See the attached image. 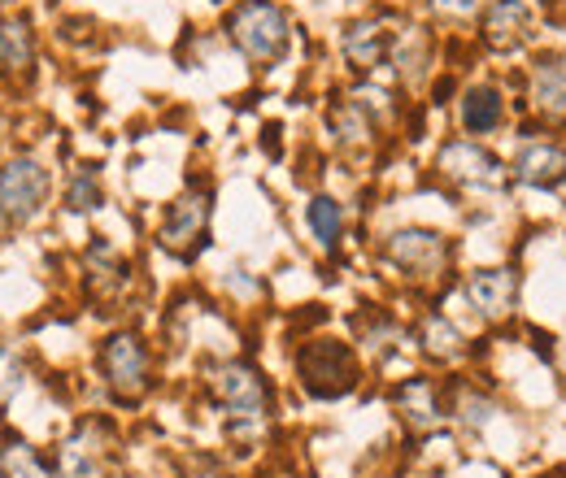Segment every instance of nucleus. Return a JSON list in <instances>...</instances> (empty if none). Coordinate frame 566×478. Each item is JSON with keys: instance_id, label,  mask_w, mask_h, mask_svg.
<instances>
[{"instance_id": "f257e3e1", "label": "nucleus", "mask_w": 566, "mask_h": 478, "mask_svg": "<svg viewBox=\"0 0 566 478\" xmlns=\"http://www.w3.org/2000/svg\"><path fill=\"white\" fill-rule=\"evenodd\" d=\"M296 374H301V387L318 401H336V396H349L357 387V361L345 343L336 340H314L296 352Z\"/></svg>"}, {"instance_id": "f03ea898", "label": "nucleus", "mask_w": 566, "mask_h": 478, "mask_svg": "<svg viewBox=\"0 0 566 478\" xmlns=\"http://www.w3.org/2000/svg\"><path fill=\"white\" fill-rule=\"evenodd\" d=\"M53 192V174L35 157H13L0 166V226L31 222Z\"/></svg>"}, {"instance_id": "7ed1b4c3", "label": "nucleus", "mask_w": 566, "mask_h": 478, "mask_svg": "<svg viewBox=\"0 0 566 478\" xmlns=\"http://www.w3.org/2000/svg\"><path fill=\"white\" fill-rule=\"evenodd\" d=\"M231 35L253 62H275L287 49V18L271 0H244L231 13Z\"/></svg>"}, {"instance_id": "20e7f679", "label": "nucleus", "mask_w": 566, "mask_h": 478, "mask_svg": "<svg viewBox=\"0 0 566 478\" xmlns=\"http://www.w3.org/2000/svg\"><path fill=\"white\" fill-rule=\"evenodd\" d=\"M213 392H218L222 410L231 413V426L235 431L240 426H258L266 417V405H271V392H266L262 374L253 365H240V361L213 370Z\"/></svg>"}, {"instance_id": "39448f33", "label": "nucleus", "mask_w": 566, "mask_h": 478, "mask_svg": "<svg viewBox=\"0 0 566 478\" xmlns=\"http://www.w3.org/2000/svg\"><path fill=\"white\" fill-rule=\"evenodd\" d=\"M109 461H114V435H109V422H101V417L78 422L74 435H66L57 448L62 478H105Z\"/></svg>"}, {"instance_id": "423d86ee", "label": "nucleus", "mask_w": 566, "mask_h": 478, "mask_svg": "<svg viewBox=\"0 0 566 478\" xmlns=\"http://www.w3.org/2000/svg\"><path fill=\"white\" fill-rule=\"evenodd\" d=\"M101 370H105V383L118 401L136 405L144 392H148V352H144L140 336L132 331H118L109 336L101 348Z\"/></svg>"}, {"instance_id": "0eeeda50", "label": "nucleus", "mask_w": 566, "mask_h": 478, "mask_svg": "<svg viewBox=\"0 0 566 478\" xmlns=\"http://www.w3.org/2000/svg\"><path fill=\"white\" fill-rule=\"evenodd\" d=\"M206 226H210V196L206 192H184L175 205L166 209L161 248H170L179 257H192L206 240Z\"/></svg>"}, {"instance_id": "6e6552de", "label": "nucleus", "mask_w": 566, "mask_h": 478, "mask_svg": "<svg viewBox=\"0 0 566 478\" xmlns=\"http://www.w3.org/2000/svg\"><path fill=\"white\" fill-rule=\"evenodd\" d=\"M440 170L458 183H471V188H501L505 183V166L496 161L489 148L471 144V139H453L440 148Z\"/></svg>"}, {"instance_id": "1a4fd4ad", "label": "nucleus", "mask_w": 566, "mask_h": 478, "mask_svg": "<svg viewBox=\"0 0 566 478\" xmlns=\"http://www.w3.org/2000/svg\"><path fill=\"white\" fill-rule=\"evenodd\" d=\"M388 257L401 266L406 274H415V278H431V274L444 270V257H449V248H444V240L436 235V231H397L392 240H388Z\"/></svg>"}, {"instance_id": "9d476101", "label": "nucleus", "mask_w": 566, "mask_h": 478, "mask_svg": "<svg viewBox=\"0 0 566 478\" xmlns=\"http://www.w3.org/2000/svg\"><path fill=\"white\" fill-rule=\"evenodd\" d=\"M514 296H518V283H514V274L510 270H475L471 278H467V300H471L484 318L510 314Z\"/></svg>"}, {"instance_id": "9b49d317", "label": "nucleus", "mask_w": 566, "mask_h": 478, "mask_svg": "<svg viewBox=\"0 0 566 478\" xmlns=\"http://www.w3.org/2000/svg\"><path fill=\"white\" fill-rule=\"evenodd\" d=\"M514 174L532 188H554L566 179V152L558 144H527L514 157Z\"/></svg>"}, {"instance_id": "f8f14e48", "label": "nucleus", "mask_w": 566, "mask_h": 478, "mask_svg": "<svg viewBox=\"0 0 566 478\" xmlns=\"http://www.w3.org/2000/svg\"><path fill=\"white\" fill-rule=\"evenodd\" d=\"M0 478H62V470L22 435L0 444Z\"/></svg>"}, {"instance_id": "ddd939ff", "label": "nucleus", "mask_w": 566, "mask_h": 478, "mask_svg": "<svg viewBox=\"0 0 566 478\" xmlns=\"http://www.w3.org/2000/svg\"><path fill=\"white\" fill-rule=\"evenodd\" d=\"M397 413L406 417L410 431H431L440 426V401H436V387L427 379H410L397 387Z\"/></svg>"}, {"instance_id": "4468645a", "label": "nucleus", "mask_w": 566, "mask_h": 478, "mask_svg": "<svg viewBox=\"0 0 566 478\" xmlns=\"http://www.w3.org/2000/svg\"><path fill=\"white\" fill-rule=\"evenodd\" d=\"M536 109L549 114V118H566V62L554 57V62H541L536 66Z\"/></svg>"}, {"instance_id": "2eb2a0df", "label": "nucleus", "mask_w": 566, "mask_h": 478, "mask_svg": "<svg viewBox=\"0 0 566 478\" xmlns=\"http://www.w3.org/2000/svg\"><path fill=\"white\" fill-rule=\"evenodd\" d=\"M35 57V44H31V26L22 18H0V70L13 74V70H27Z\"/></svg>"}, {"instance_id": "dca6fc26", "label": "nucleus", "mask_w": 566, "mask_h": 478, "mask_svg": "<svg viewBox=\"0 0 566 478\" xmlns=\"http://www.w3.org/2000/svg\"><path fill=\"white\" fill-rule=\"evenodd\" d=\"M501 114H505V105H501V96H496L493 87H471L467 96H462V127L467 131H493L496 123H501Z\"/></svg>"}, {"instance_id": "f3484780", "label": "nucleus", "mask_w": 566, "mask_h": 478, "mask_svg": "<svg viewBox=\"0 0 566 478\" xmlns=\"http://www.w3.org/2000/svg\"><path fill=\"white\" fill-rule=\"evenodd\" d=\"M527 35V9L518 0H501L489 18V44L493 49H514Z\"/></svg>"}, {"instance_id": "a211bd4d", "label": "nucleus", "mask_w": 566, "mask_h": 478, "mask_svg": "<svg viewBox=\"0 0 566 478\" xmlns=\"http://www.w3.org/2000/svg\"><path fill=\"white\" fill-rule=\"evenodd\" d=\"M345 57L354 62L357 70H375L379 57H384V31L375 22H354L345 31Z\"/></svg>"}, {"instance_id": "6ab92c4d", "label": "nucleus", "mask_w": 566, "mask_h": 478, "mask_svg": "<svg viewBox=\"0 0 566 478\" xmlns=\"http://www.w3.org/2000/svg\"><path fill=\"white\" fill-rule=\"evenodd\" d=\"M305 217H310V226H314V235H318L323 248H336V244H340L345 213H340V205H336L332 196H314L310 209H305Z\"/></svg>"}, {"instance_id": "aec40b11", "label": "nucleus", "mask_w": 566, "mask_h": 478, "mask_svg": "<svg viewBox=\"0 0 566 478\" xmlns=\"http://www.w3.org/2000/svg\"><path fill=\"white\" fill-rule=\"evenodd\" d=\"M423 348L431 352V357H440V361H453V357H462V336L453 331V322H444V318H427Z\"/></svg>"}, {"instance_id": "412c9836", "label": "nucleus", "mask_w": 566, "mask_h": 478, "mask_svg": "<svg viewBox=\"0 0 566 478\" xmlns=\"http://www.w3.org/2000/svg\"><path fill=\"white\" fill-rule=\"evenodd\" d=\"M22 379H27V361L13 343H0V410L22 392Z\"/></svg>"}, {"instance_id": "4be33fe9", "label": "nucleus", "mask_w": 566, "mask_h": 478, "mask_svg": "<svg viewBox=\"0 0 566 478\" xmlns=\"http://www.w3.org/2000/svg\"><path fill=\"white\" fill-rule=\"evenodd\" d=\"M332 131L340 136V144H361V139L370 136V123H366L361 105H340L332 114Z\"/></svg>"}, {"instance_id": "5701e85b", "label": "nucleus", "mask_w": 566, "mask_h": 478, "mask_svg": "<svg viewBox=\"0 0 566 478\" xmlns=\"http://www.w3.org/2000/svg\"><path fill=\"white\" fill-rule=\"evenodd\" d=\"M66 205H71L74 213L101 205V183H96V174H92V170H74L71 192H66Z\"/></svg>"}, {"instance_id": "b1692460", "label": "nucleus", "mask_w": 566, "mask_h": 478, "mask_svg": "<svg viewBox=\"0 0 566 478\" xmlns=\"http://www.w3.org/2000/svg\"><path fill=\"white\" fill-rule=\"evenodd\" d=\"M489 413H493V405H489L484 396H471V392L462 396V422H467V426H484Z\"/></svg>"}, {"instance_id": "393cba45", "label": "nucleus", "mask_w": 566, "mask_h": 478, "mask_svg": "<svg viewBox=\"0 0 566 478\" xmlns=\"http://www.w3.org/2000/svg\"><path fill=\"white\" fill-rule=\"evenodd\" d=\"M440 13H475L484 0H431Z\"/></svg>"}, {"instance_id": "a878e982", "label": "nucleus", "mask_w": 566, "mask_h": 478, "mask_svg": "<svg viewBox=\"0 0 566 478\" xmlns=\"http://www.w3.org/2000/svg\"><path fill=\"white\" fill-rule=\"evenodd\" d=\"M0 4H4V0H0Z\"/></svg>"}]
</instances>
